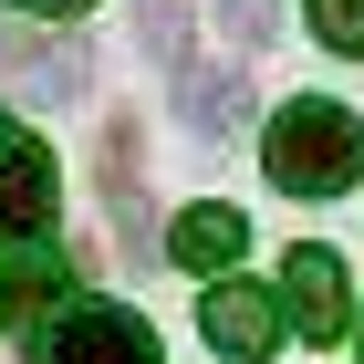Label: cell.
Returning <instances> with one entry per match:
<instances>
[{
	"instance_id": "1",
	"label": "cell",
	"mask_w": 364,
	"mask_h": 364,
	"mask_svg": "<svg viewBox=\"0 0 364 364\" xmlns=\"http://www.w3.org/2000/svg\"><path fill=\"white\" fill-rule=\"evenodd\" d=\"M260 167H271V188H291V198H343L364 177V125L333 105V94H302V105L271 114Z\"/></svg>"
},
{
	"instance_id": "2",
	"label": "cell",
	"mask_w": 364,
	"mask_h": 364,
	"mask_svg": "<svg viewBox=\"0 0 364 364\" xmlns=\"http://www.w3.org/2000/svg\"><path fill=\"white\" fill-rule=\"evenodd\" d=\"M42 364H167L125 302H73L63 323H42Z\"/></svg>"
},
{
	"instance_id": "3",
	"label": "cell",
	"mask_w": 364,
	"mask_h": 364,
	"mask_svg": "<svg viewBox=\"0 0 364 364\" xmlns=\"http://www.w3.org/2000/svg\"><path fill=\"white\" fill-rule=\"evenodd\" d=\"M198 333L219 343L229 364H260V354H281V291H260V281H208V302H198Z\"/></svg>"
},
{
	"instance_id": "4",
	"label": "cell",
	"mask_w": 364,
	"mask_h": 364,
	"mask_svg": "<svg viewBox=\"0 0 364 364\" xmlns=\"http://www.w3.org/2000/svg\"><path fill=\"white\" fill-rule=\"evenodd\" d=\"M281 323H302V343H333L343 323H354L333 250H291V260H281Z\"/></svg>"
},
{
	"instance_id": "5",
	"label": "cell",
	"mask_w": 364,
	"mask_h": 364,
	"mask_svg": "<svg viewBox=\"0 0 364 364\" xmlns=\"http://www.w3.org/2000/svg\"><path fill=\"white\" fill-rule=\"evenodd\" d=\"M53 229V146L11 136L0 146V240H42Z\"/></svg>"
},
{
	"instance_id": "6",
	"label": "cell",
	"mask_w": 364,
	"mask_h": 364,
	"mask_svg": "<svg viewBox=\"0 0 364 364\" xmlns=\"http://www.w3.org/2000/svg\"><path fill=\"white\" fill-rule=\"evenodd\" d=\"M240 240H250V219H240L229 198H208V208H177V229H167V260H177V271H198V281H219L229 260H240Z\"/></svg>"
},
{
	"instance_id": "7",
	"label": "cell",
	"mask_w": 364,
	"mask_h": 364,
	"mask_svg": "<svg viewBox=\"0 0 364 364\" xmlns=\"http://www.w3.org/2000/svg\"><path fill=\"white\" fill-rule=\"evenodd\" d=\"M0 84H21V94H84V53L73 42H53V31H0Z\"/></svg>"
},
{
	"instance_id": "8",
	"label": "cell",
	"mask_w": 364,
	"mask_h": 364,
	"mask_svg": "<svg viewBox=\"0 0 364 364\" xmlns=\"http://www.w3.org/2000/svg\"><path fill=\"white\" fill-rule=\"evenodd\" d=\"M177 105H188V125H198V136H219V125H240V114H250V94H240V73H208V63H188Z\"/></svg>"
},
{
	"instance_id": "9",
	"label": "cell",
	"mask_w": 364,
	"mask_h": 364,
	"mask_svg": "<svg viewBox=\"0 0 364 364\" xmlns=\"http://www.w3.org/2000/svg\"><path fill=\"white\" fill-rule=\"evenodd\" d=\"M312 31H323V53H364V0H302Z\"/></svg>"
},
{
	"instance_id": "10",
	"label": "cell",
	"mask_w": 364,
	"mask_h": 364,
	"mask_svg": "<svg viewBox=\"0 0 364 364\" xmlns=\"http://www.w3.org/2000/svg\"><path fill=\"white\" fill-rule=\"evenodd\" d=\"M219 21L229 42H271V0H219Z\"/></svg>"
},
{
	"instance_id": "11",
	"label": "cell",
	"mask_w": 364,
	"mask_h": 364,
	"mask_svg": "<svg viewBox=\"0 0 364 364\" xmlns=\"http://www.w3.org/2000/svg\"><path fill=\"white\" fill-rule=\"evenodd\" d=\"M21 11H84V0H21Z\"/></svg>"
},
{
	"instance_id": "12",
	"label": "cell",
	"mask_w": 364,
	"mask_h": 364,
	"mask_svg": "<svg viewBox=\"0 0 364 364\" xmlns=\"http://www.w3.org/2000/svg\"><path fill=\"white\" fill-rule=\"evenodd\" d=\"M0 146H11V114H0Z\"/></svg>"
},
{
	"instance_id": "13",
	"label": "cell",
	"mask_w": 364,
	"mask_h": 364,
	"mask_svg": "<svg viewBox=\"0 0 364 364\" xmlns=\"http://www.w3.org/2000/svg\"><path fill=\"white\" fill-rule=\"evenodd\" d=\"M354 354H364V333H354Z\"/></svg>"
}]
</instances>
